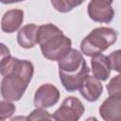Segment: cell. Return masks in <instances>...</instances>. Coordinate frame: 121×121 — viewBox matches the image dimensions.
Segmentation results:
<instances>
[{
    "instance_id": "d6986e66",
    "label": "cell",
    "mask_w": 121,
    "mask_h": 121,
    "mask_svg": "<svg viewBox=\"0 0 121 121\" xmlns=\"http://www.w3.org/2000/svg\"><path fill=\"white\" fill-rule=\"evenodd\" d=\"M10 121H26V116L24 115H18L10 119Z\"/></svg>"
},
{
    "instance_id": "ffe728a7",
    "label": "cell",
    "mask_w": 121,
    "mask_h": 121,
    "mask_svg": "<svg viewBox=\"0 0 121 121\" xmlns=\"http://www.w3.org/2000/svg\"><path fill=\"white\" fill-rule=\"evenodd\" d=\"M85 121H98V120H97V119H96L95 116H91V117H88V118H87Z\"/></svg>"
},
{
    "instance_id": "8992f818",
    "label": "cell",
    "mask_w": 121,
    "mask_h": 121,
    "mask_svg": "<svg viewBox=\"0 0 121 121\" xmlns=\"http://www.w3.org/2000/svg\"><path fill=\"white\" fill-rule=\"evenodd\" d=\"M112 1L92 0L88 3L87 12L89 17L97 23H111L114 17V9Z\"/></svg>"
},
{
    "instance_id": "2e32d148",
    "label": "cell",
    "mask_w": 121,
    "mask_h": 121,
    "mask_svg": "<svg viewBox=\"0 0 121 121\" xmlns=\"http://www.w3.org/2000/svg\"><path fill=\"white\" fill-rule=\"evenodd\" d=\"M120 84H121L120 75H117L113 78H112L107 85V90H108L109 95H121V85Z\"/></svg>"
},
{
    "instance_id": "8fae6325",
    "label": "cell",
    "mask_w": 121,
    "mask_h": 121,
    "mask_svg": "<svg viewBox=\"0 0 121 121\" xmlns=\"http://www.w3.org/2000/svg\"><path fill=\"white\" fill-rule=\"evenodd\" d=\"M39 26L35 24H27L21 27L17 33L18 44L26 49L33 48L37 44V32Z\"/></svg>"
},
{
    "instance_id": "9a60e30c",
    "label": "cell",
    "mask_w": 121,
    "mask_h": 121,
    "mask_svg": "<svg viewBox=\"0 0 121 121\" xmlns=\"http://www.w3.org/2000/svg\"><path fill=\"white\" fill-rule=\"evenodd\" d=\"M15 111L16 107L12 102L7 100L0 101V119L5 120L7 118H9L10 116H12Z\"/></svg>"
},
{
    "instance_id": "4fadbf2b",
    "label": "cell",
    "mask_w": 121,
    "mask_h": 121,
    "mask_svg": "<svg viewBox=\"0 0 121 121\" xmlns=\"http://www.w3.org/2000/svg\"><path fill=\"white\" fill-rule=\"evenodd\" d=\"M82 4V1H74V0H52L51 5L54 9L60 12H68L71 11L74 8Z\"/></svg>"
},
{
    "instance_id": "9c48e42d",
    "label": "cell",
    "mask_w": 121,
    "mask_h": 121,
    "mask_svg": "<svg viewBox=\"0 0 121 121\" xmlns=\"http://www.w3.org/2000/svg\"><path fill=\"white\" fill-rule=\"evenodd\" d=\"M79 94L89 102L96 101L103 92V86L100 80L95 78L94 76L88 75L81 81L78 89Z\"/></svg>"
},
{
    "instance_id": "5bb4252c",
    "label": "cell",
    "mask_w": 121,
    "mask_h": 121,
    "mask_svg": "<svg viewBox=\"0 0 121 121\" xmlns=\"http://www.w3.org/2000/svg\"><path fill=\"white\" fill-rule=\"evenodd\" d=\"M26 121H54V119L45 109L36 108L26 116Z\"/></svg>"
},
{
    "instance_id": "e0dca14e",
    "label": "cell",
    "mask_w": 121,
    "mask_h": 121,
    "mask_svg": "<svg viewBox=\"0 0 121 121\" xmlns=\"http://www.w3.org/2000/svg\"><path fill=\"white\" fill-rule=\"evenodd\" d=\"M120 50H115L107 56L111 70H114L116 72H120Z\"/></svg>"
},
{
    "instance_id": "277c9868",
    "label": "cell",
    "mask_w": 121,
    "mask_h": 121,
    "mask_svg": "<svg viewBox=\"0 0 121 121\" xmlns=\"http://www.w3.org/2000/svg\"><path fill=\"white\" fill-rule=\"evenodd\" d=\"M117 40V32L111 27L94 28L80 43L81 54L95 57L112 45Z\"/></svg>"
},
{
    "instance_id": "52a82bcc",
    "label": "cell",
    "mask_w": 121,
    "mask_h": 121,
    "mask_svg": "<svg viewBox=\"0 0 121 121\" xmlns=\"http://www.w3.org/2000/svg\"><path fill=\"white\" fill-rule=\"evenodd\" d=\"M59 89L50 83H45L41 85L34 94V105L37 108H49L58 103L60 99Z\"/></svg>"
},
{
    "instance_id": "ba28073f",
    "label": "cell",
    "mask_w": 121,
    "mask_h": 121,
    "mask_svg": "<svg viewBox=\"0 0 121 121\" xmlns=\"http://www.w3.org/2000/svg\"><path fill=\"white\" fill-rule=\"evenodd\" d=\"M99 114L105 121H121V95H109L100 105Z\"/></svg>"
},
{
    "instance_id": "44dd1931",
    "label": "cell",
    "mask_w": 121,
    "mask_h": 121,
    "mask_svg": "<svg viewBox=\"0 0 121 121\" xmlns=\"http://www.w3.org/2000/svg\"><path fill=\"white\" fill-rule=\"evenodd\" d=\"M0 121H5V120H3V119H0Z\"/></svg>"
},
{
    "instance_id": "ac0fdd59",
    "label": "cell",
    "mask_w": 121,
    "mask_h": 121,
    "mask_svg": "<svg viewBox=\"0 0 121 121\" xmlns=\"http://www.w3.org/2000/svg\"><path fill=\"white\" fill-rule=\"evenodd\" d=\"M9 56H10V51L9 47L5 43H0V64Z\"/></svg>"
},
{
    "instance_id": "6da1fadb",
    "label": "cell",
    "mask_w": 121,
    "mask_h": 121,
    "mask_svg": "<svg viewBox=\"0 0 121 121\" xmlns=\"http://www.w3.org/2000/svg\"><path fill=\"white\" fill-rule=\"evenodd\" d=\"M0 74L3 76L0 91L7 101L20 100L34 74V66L30 60H20L11 55L0 64Z\"/></svg>"
},
{
    "instance_id": "7a4b0ae2",
    "label": "cell",
    "mask_w": 121,
    "mask_h": 121,
    "mask_svg": "<svg viewBox=\"0 0 121 121\" xmlns=\"http://www.w3.org/2000/svg\"><path fill=\"white\" fill-rule=\"evenodd\" d=\"M37 43L43 56L49 60H60L71 49L72 41L53 24L42 25L37 32Z\"/></svg>"
},
{
    "instance_id": "30bf717a",
    "label": "cell",
    "mask_w": 121,
    "mask_h": 121,
    "mask_svg": "<svg viewBox=\"0 0 121 121\" xmlns=\"http://www.w3.org/2000/svg\"><path fill=\"white\" fill-rule=\"evenodd\" d=\"M24 21V11L20 9L7 10L1 19V29L5 33H13L18 30Z\"/></svg>"
},
{
    "instance_id": "3957f363",
    "label": "cell",
    "mask_w": 121,
    "mask_h": 121,
    "mask_svg": "<svg viewBox=\"0 0 121 121\" xmlns=\"http://www.w3.org/2000/svg\"><path fill=\"white\" fill-rule=\"evenodd\" d=\"M58 66L60 82L68 92L77 91L81 81L90 73L83 55L75 48H72L62 59L58 60Z\"/></svg>"
},
{
    "instance_id": "5b68a950",
    "label": "cell",
    "mask_w": 121,
    "mask_h": 121,
    "mask_svg": "<svg viewBox=\"0 0 121 121\" xmlns=\"http://www.w3.org/2000/svg\"><path fill=\"white\" fill-rule=\"evenodd\" d=\"M85 112L83 103L76 96H67L54 112V121H78Z\"/></svg>"
},
{
    "instance_id": "7c38bea8",
    "label": "cell",
    "mask_w": 121,
    "mask_h": 121,
    "mask_svg": "<svg viewBox=\"0 0 121 121\" xmlns=\"http://www.w3.org/2000/svg\"><path fill=\"white\" fill-rule=\"evenodd\" d=\"M91 69L93 76L98 80L105 81L111 75V67L107 59V56L103 54L96 55L92 57L91 60Z\"/></svg>"
}]
</instances>
